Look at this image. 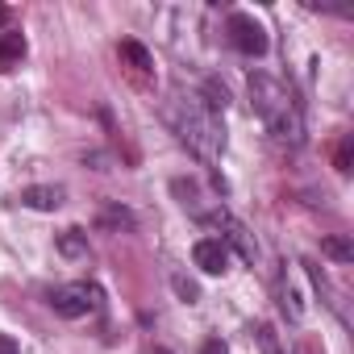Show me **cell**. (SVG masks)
<instances>
[{"instance_id": "obj_1", "label": "cell", "mask_w": 354, "mask_h": 354, "mask_svg": "<svg viewBox=\"0 0 354 354\" xmlns=\"http://www.w3.org/2000/svg\"><path fill=\"white\" fill-rule=\"evenodd\" d=\"M162 117L175 129L180 146H188V154H196L201 162H217L225 154V121L205 104L201 92H175Z\"/></svg>"}, {"instance_id": "obj_2", "label": "cell", "mask_w": 354, "mask_h": 354, "mask_svg": "<svg viewBox=\"0 0 354 354\" xmlns=\"http://www.w3.org/2000/svg\"><path fill=\"white\" fill-rule=\"evenodd\" d=\"M246 92H250V109L263 117V125L275 133V142H283V146H300L304 142V113H300V104H296L288 84H279L267 71H254L246 80Z\"/></svg>"}, {"instance_id": "obj_3", "label": "cell", "mask_w": 354, "mask_h": 354, "mask_svg": "<svg viewBox=\"0 0 354 354\" xmlns=\"http://www.w3.org/2000/svg\"><path fill=\"white\" fill-rule=\"evenodd\" d=\"M225 34H230V46H234L238 55H246V59H263V55H267V46H271V38H267L263 21H254L250 13H230Z\"/></svg>"}, {"instance_id": "obj_4", "label": "cell", "mask_w": 354, "mask_h": 354, "mask_svg": "<svg viewBox=\"0 0 354 354\" xmlns=\"http://www.w3.org/2000/svg\"><path fill=\"white\" fill-rule=\"evenodd\" d=\"M100 304V288L96 283H63V288H55L50 292V308L59 313V317H67V321H80V317H88L92 308Z\"/></svg>"}, {"instance_id": "obj_5", "label": "cell", "mask_w": 354, "mask_h": 354, "mask_svg": "<svg viewBox=\"0 0 354 354\" xmlns=\"http://www.w3.org/2000/svg\"><path fill=\"white\" fill-rule=\"evenodd\" d=\"M192 263L205 271V275H225L230 271V246L221 238H201L192 246Z\"/></svg>"}, {"instance_id": "obj_6", "label": "cell", "mask_w": 354, "mask_h": 354, "mask_svg": "<svg viewBox=\"0 0 354 354\" xmlns=\"http://www.w3.org/2000/svg\"><path fill=\"white\" fill-rule=\"evenodd\" d=\"M217 230H221V242H225L230 250H238L246 263H259V242H254V234H250L242 221H234V217L225 213V217L217 221Z\"/></svg>"}, {"instance_id": "obj_7", "label": "cell", "mask_w": 354, "mask_h": 354, "mask_svg": "<svg viewBox=\"0 0 354 354\" xmlns=\"http://www.w3.org/2000/svg\"><path fill=\"white\" fill-rule=\"evenodd\" d=\"M63 201H67V192H63L59 184H38V188H21V192H17V205L38 209V213H55Z\"/></svg>"}, {"instance_id": "obj_8", "label": "cell", "mask_w": 354, "mask_h": 354, "mask_svg": "<svg viewBox=\"0 0 354 354\" xmlns=\"http://www.w3.org/2000/svg\"><path fill=\"white\" fill-rule=\"evenodd\" d=\"M117 55H121V63H129L138 75H150V71H154V55H150L142 42H133V38H125V42L117 46Z\"/></svg>"}, {"instance_id": "obj_9", "label": "cell", "mask_w": 354, "mask_h": 354, "mask_svg": "<svg viewBox=\"0 0 354 354\" xmlns=\"http://www.w3.org/2000/svg\"><path fill=\"white\" fill-rule=\"evenodd\" d=\"M55 246H59V254H63V259H75V263L92 254V246H88V234H84V230H63Z\"/></svg>"}, {"instance_id": "obj_10", "label": "cell", "mask_w": 354, "mask_h": 354, "mask_svg": "<svg viewBox=\"0 0 354 354\" xmlns=\"http://www.w3.org/2000/svg\"><path fill=\"white\" fill-rule=\"evenodd\" d=\"M26 59V38L21 34H0V71H13Z\"/></svg>"}, {"instance_id": "obj_11", "label": "cell", "mask_w": 354, "mask_h": 354, "mask_svg": "<svg viewBox=\"0 0 354 354\" xmlns=\"http://www.w3.org/2000/svg\"><path fill=\"white\" fill-rule=\"evenodd\" d=\"M321 254L325 259H333V263H354V246L346 242V238H321Z\"/></svg>"}, {"instance_id": "obj_12", "label": "cell", "mask_w": 354, "mask_h": 354, "mask_svg": "<svg viewBox=\"0 0 354 354\" xmlns=\"http://www.w3.org/2000/svg\"><path fill=\"white\" fill-rule=\"evenodd\" d=\"M275 288H279V308H283V313H288L292 321H300V317H304V304H300L296 288H292V283H283V279H279Z\"/></svg>"}, {"instance_id": "obj_13", "label": "cell", "mask_w": 354, "mask_h": 354, "mask_svg": "<svg viewBox=\"0 0 354 354\" xmlns=\"http://www.w3.org/2000/svg\"><path fill=\"white\" fill-rule=\"evenodd\" d=\"M100 225H109V230H133V213L129 209H104Z\"/></svg>"}, {"instance_id": "obj_14", "label": "cell", "mask_w": 354, "mask_h": 354, "mask_svg": "<svg viewBox=\"0 0 354 354\" xmlns=\"http://www.w3.org/2000/svg\"><path fill=\"white\" fill-rule=\"evenodd\" d=\"M254 342H259V350H263V354H283L279 333H275L271 325H259V329H254Z\"/></svg>"}, {"instance_id": "obj_15", "label": "cell", "mask_w": 354, "mask_h": 354, "mask_svg": "<svg viewBox=\"0 0 354 354\" xmlns=\"http://www.w3.org/2000/svg\"><path fill=\"white\" fill-rule=\"evenodd\" d=\"M171 288H175V292H180V296H184L188 304H196V300H201V288H196L192 279H184V275H175V279H171Z\"/></svg>"}, {"instance_id": "obj_16", "label": "cell", "mask_w": 354, "mask_h": 354, "mask_svg": "<svg viewBox=\"0 0 354 354\" xmlns=\"http://www.w3.org/2000/svg\"><path fill=\"white\" fill-rule=\"evenodd\" d=\"M333 162H337V171H350V138H342V142H337V154H333Z\"/></svg>"}, {"instance_id": "obj_17", "label": "cell", "mask_w": 354, "mask_h": 354, "mask_svg": "<svg viewBox=\"0 0 354 354\" xmlns=\"http://www.w3.org/2000/svg\"><path fill=\"white\" fill-rule=\"evenodd\" d=\"M201 354H230V346H225L221 337H209V342L201 346Z\"/></svg>"}, {"instance_id": "obj_18", "label": "cell", "mask_w": 354, "mask_h": 354, "mask_svg": "<svg viewBox=\"0 0 354 354\" xmlns=\"http://www.w3.org/2000/svg\"><path fill=\"white\" fill-rule=\"evenodd\" d=\"M0 354H21V346H17L9 333H0Z\"/></svg>"}, {"instance_id": "obj_19", "label": "cell", "mask_w": 354, "mask_h": 354, "mask_svg": "<svg viewBox=\"0 0 354 354\" xmlns=\"http://www.w3.org/2000/svg\"><path fill=\"white\" fill-rule=\"evenodd\" d=\"M9 17H13V13H9L5 5H0V30H5V26H9Z\"/></svg>"}, {"instance_id": "obj_20", "label": "cell", "mask_w": 354, "mask_h": 354, "mask_svg": "<svg viewBox=\"0 0 354 354\" xmlns=\"http://www.w3.org/2000/svg\"><path fill=\"white\" fill-rule=\"evenodd\" d=\"M154 354H171V350H162V346H158V350H154Z\"/></svg>"}]
</instances>
